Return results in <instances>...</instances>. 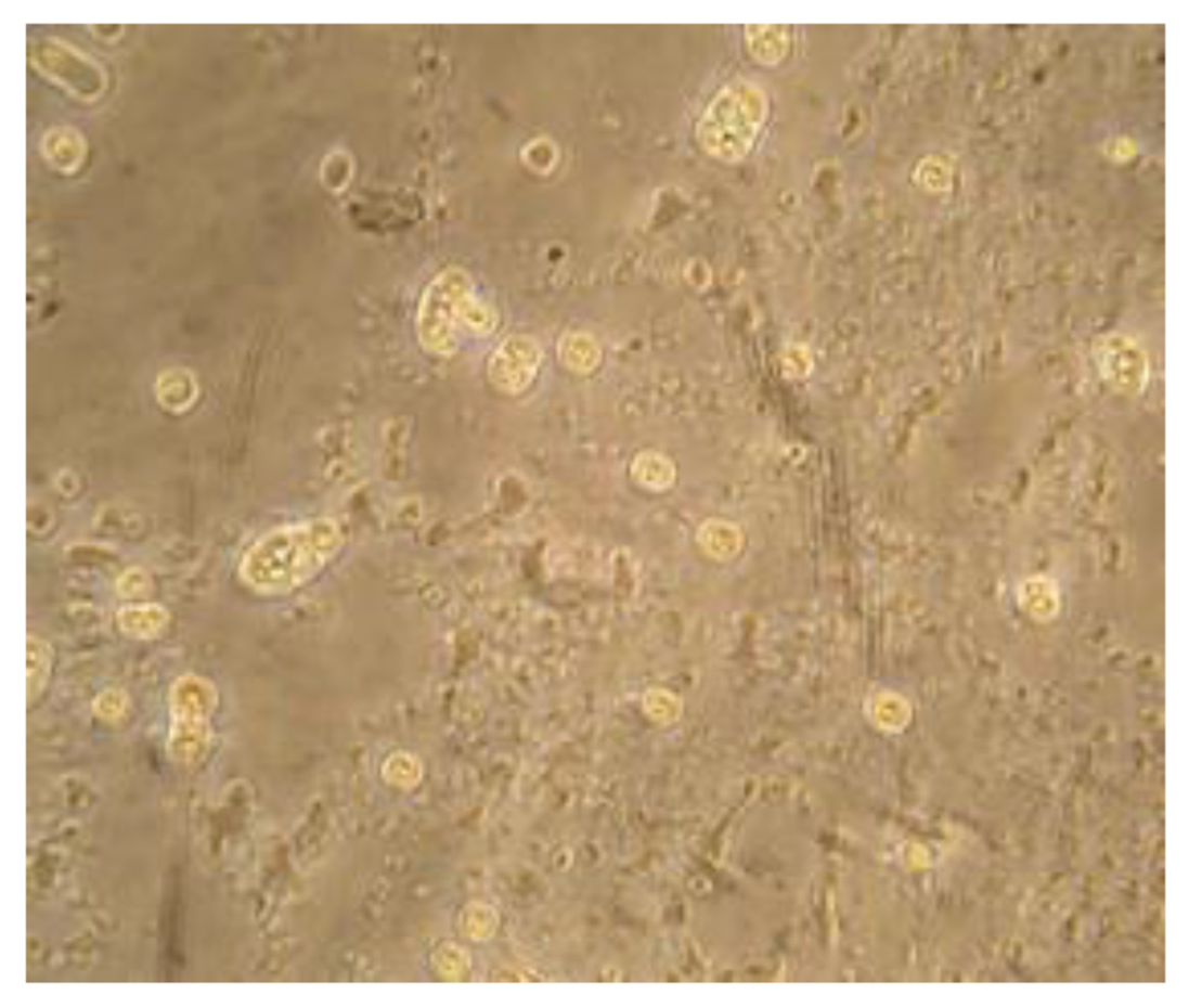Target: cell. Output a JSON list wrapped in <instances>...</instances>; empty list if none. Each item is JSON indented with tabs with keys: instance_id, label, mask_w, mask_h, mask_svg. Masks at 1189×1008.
Wrapping results in <instances>:
<instances>
[{
	"instance_id": "1",
	"label": "cell",
	"mask_w": 1189,
	"mask_h": 1008,
	"mask_svg": "<svg viewBox=\"0 0 1189 1008\" xmlns=\"http://www.w3.org/2000/svg\"><path fill=\"white\" fill-rule=\"evenodd\" d=\"M341 545L344 534L331 518L276 528L260 537L244 555L241 576L258 592L287 593L319 574Z\"/></svg>"
},
{
	"instance_id": "3",
	"label": "cell",
	"mask_w": 1189,
	"mask_h": 1008,
	"mask_svg": "<svg viewBox=\"0 0 1189 1008\" xmlns=\"http://www.w3.org/2000/svg\"><path fill=\"white\" fill-rule=\"evenodd\" d=\"M419 320L422 336L441 352L457 346L458 329L488 334L496 324L492 309L477 297L467 276L460 272L449 273L447 280L431 285Z\"/></svg>"
},
{
	"instance_id": "10",
	"label": "cell",
	"mask_w": 1189,
	"mask_h": 1008,
	"mask_svg": "<svg viewBox=\"0 0 1189 1008\" xmlns=\"http://www.w3.org/2000/svg\"><path fill=\"white\" fill-rule=\"evenodd\" d=\"M168 623V611L157 605L128 606L118 613L121 631L140 639L156 637Z\"/></svg>"
},
{
	"instance_id": "6",
	"label": "cell",
	"mask_w": 1189,
	"mask_h": 1008,
	"mask_svg": "<svg viewBox=\"0 0 1189 1008\" xmlns=\"http://www.w3.org/2000/svg\"><path fill=\"white\" fill-rule=\"evenodd\" d=\"M543 361L542 348L534 338L514 335L501 344L491 358L488 373L502 392L518 395L534 380Z\"/></svg>"
},
{
	"instance_id": "14",
	"label": "cell",
	"mask_w": 1189,
	"mask_h": 1008,
	"mask_svg": "<svg viewBox=\"0 0 1189 1008\" xmlns=\"http://www.w3.org/2000/svg\"><path fill=\"white\" fill-rule=\"evenodd\" d=\"M909 707L904 698L893 693L876 696L873 705V718L878 726L887 731H900L909 720Z\"/></svg>"
},
{
	"instance_id": "8",
	"label": "cell",
	"mask_w": 1189,
	"mask_h": 1008,
	"mask_svg": "<svg viewBox=\"0 0 1189 1008\" xmlns=\"http://www.w3.org/2000/svg\"><path fill=\"white\" fill-rule=\"evenodd\" d=\"M746 42L752 56L764 65L784 60L790 48V35L785 25H748Z\"/></svg>"
},
{
	"instance_id": "11",
	"label": "cell",
	"mask_w": 1189,
	"mask_h": 1008,
	"mask_svg": "<svg viewBox=\"0 0 1189 1008\" xmlns=\"http://www.w3.org/2000/svg\"><path fill=\"white\" fill-rule=\"evenodd\" d=\"M558 350L563 364L578 373L592 372L602 360V351L596 339L587 333L576 332L566 335L560 340Z\"/></svg>"
},
{
	"instance_id": "13",
	"label": "cell",
	"mask_w": 1189,
	"mask_h": 1008,
	"mask_svg": "<svg viewBox=\"0 0 1189 1008\" xmlns=\"http://www.w3.org/2000/svg\"><path fill=\"white\" fill-rule=\"evenodd\" d=\"M52 664V650L35 637H27V701L43 689Z\"/></svg>"
},
{
	"instance_id": "9",
	"label": "cell",
	"mask_w": 1189,
	"mask_h": 1008,
	"mask_svg": "<svg viewBox=\"0 0 1189 1008\" xmlns=\"http://www.w3.org/2000/svg\"><path fill=\"white\" fill-rule=\"evenodd\" d=\"M631 475L635 481L651 491H664L676 478L673 462L667 455L647 450L635 455L631 465Z\"/></svg>"
},
{
	"instance_id": "4",
	"label": "cell",
	"mask_w": 1189,
	"mask_h": 1008,
	"mask_svg": "<svg viewBox=\"0 0 1189 1008\" xmlns=\"http://www.w3.org/2000/svg\"><path fill=\"white\" fill-rule=\"evenodd\" d=\"M29 61L43 77L80 102L101 100L108 88L104 65L59 38H47L33 44Z\"/></svg>"
},
{
	"instance_id": "5",
	"label": "cell",
	"mask_w": 1189,
	"mask_h": 1008,
	"mask_svg": "<svg viewBox=\"0 0 1189 1008\" xmlns=\"http://www.w3.org/2000/svg\"><path fill=\"white\" fill-rule=\"evenodd\" d=\"M217 702L216 688L203 677L186 675L171 689V741L181 750H198L209 735V718Z\"/></svg>"
},
{
	"instance_id": "15",
	"label": "cell",
	"mask_w": 1189,
	"mask_h": 1008,
	"mask_svg": "<svg viewBox=\"0 0 1189 1008\" xmlns=\"http://www.w3.org/2000/svg\"><path fill=\"white\" fill-rule=\"evenodd\" d=\"M127 697L122 692L111 689L95 699L94 709L106 720L119 718L126 710Z\"/></svg>"
},
{
	"instance_id": "12",
	"label": "cell",
	"mask_w": 1189,
	"mask_h": 1008,
	"mask_svg": "<svg viewBox=\"0 0 1189 1008\" xmlns=\"http://www.w3.org/2000/svg\"><path fill=\"white\" fill-rule=\"evenodd\" d=\"M698 541L713 557L727 558L739 548V532L723 520H708L698 531Z\"/></svg>"
},
{
	"instance_id": "7",
	"label": "cell",
	"mask_w": 1189,
	"mask_h": 1008,
	"mask_svg": "<svg viewBox=\"0 0 1189 1008\" xmlns=\"http://www.w3.org/2000/svg\"><path fill=\"white\" fill-rule=\"evenodd\" d=\"M41 153L53 169L64 175H73L85 165L88 143L77 128L57 126L44 133L41 140Z\"/></svg>"
},
{
	"instance_id": "16",
	"label": "cell",
	"mask_w": 1189,
	"mask_h": 1008,
	"mask_svg": "<svg viewBox=\"0 0 1189 1008\" xmlns=\"http://www.w3.org/2000/svg\"><path fill=\"white\" fill-rule=\"evenodd\" d=\"M150 578L139 569L126 572L119 581L120 593L125 596H139L150 591Z\"/></svg>"
},
{
	"instance_id": "2",
	"label": "cell",
	"mask_w": 1189,
	"mask_h": 1008,
	"mask_svg": "<svg viewBox=\"0 0 1189 1008\" xmlns=\"http://www.w3.org/2000/svg\"><path fill=\"white\" fill-rule=\"evenodd\" d=\"M767 117L764 92L737 81L715 95L698 122L697 140L710 156L737 161L751 152Z\"/></svg>"
}]
</instances>
